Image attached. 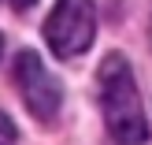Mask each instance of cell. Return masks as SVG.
Masks as SVG:
<instances>
[{"label":"cell","mask_w":152,"mask_h":145,"mask_svg":"<svg viewBox=\"0 0 152 145\" xmlns=\"http://www.w3.org/2000/svg\"><path fill=\"white\" fill-rule=\"evenodd\" d=\"M0 56H4V34H0Z\"/></svg>","instance_id":"cell-6"},{"label":"cell","mask_w":152,"mask_h":145,"mask_svg":"<svg viewBox=\"0 0 152 145\" xmlns=\"http://www.w3.org/2000/svg\"><path fill=\"white\" fill-rule=\"evenodd\" d=\"M15 86H19L26 112L37 123H52L59 116V104H63V86H59L56 74H48L45 60L34 49H22L15 56Z\"/></svg>","instance_id":"cell-3"},{"label":"cell","mask_w":152,"mask_h":145,"mask_svg":"<svg viewBox=\"0 0 152 145\" xmlns=\"http://www.w3.org/2000/svg\"><path fill=\"white\" fill-rule=\"evenodd\" d=\"M19 141V130H15V123L0 112V145H15Z\"/></svg>","instance_id":"cell-4"},{"label":"cell","mask_w":152,"mask_h":145,"mask_svg":"<svg viewBox=\"0 0 152 145\" xmlns=\"http://www.w3.org/2000/svg\"><path fill=\"white\" fill-rule=\"evenodd\" d=\"M34 4H37V0H11V7H15V11H30Z\"/></svg>","instance_id":"cell-5"},{"label":"cell","mask_w":152,"mask_h":145,"mask_svg":"<svg viewBox=\"0 0 152 145\" xmlns=\"http://www.w3.org/2000/svg\"><path fill=\"white\" fill-rule=\"evenodd\" d=\"M100 108H104V123H108L111 141H119V145L148 141L141 93H137V82H134L130 60L123 52H108L100 63Z\"/></svg>","instance_id":"cell-1"},{"label":"cell","mask_w":152,"mask_h":145,"mask_svg":"<svg viewBox=\"0 0 152 145\" xmlns=\"http://www.w3.org/2000/svg\"><path fill=\"white\" fill-rule=\"evenodd\" d=\"M96 37V7L93 0H56L52 15L45 19V41L52 56L74 60Z\"/></svg>","instance_id":"cell-2"}]
</instances>
